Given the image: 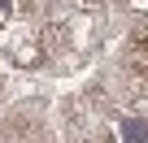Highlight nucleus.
Listing matches in <instances>:
<instances>
[{"label":"nucleus","mask_w":148,"mask_h":143,"mask_svg":"<svg viewBox=\"0 0 148 143\" xmlns=\"http://www.w3.org/2000/svg\"><path fill=\"white\" fill-rule=\"evenodd\" d=\"M118 130H122L126 143H148V121L144 117H126V121H118Z\"/></svg>","instance_id":"f257e3e1"}]
</instances>
